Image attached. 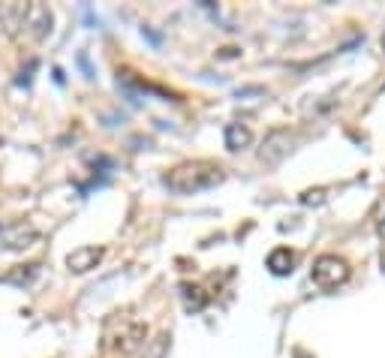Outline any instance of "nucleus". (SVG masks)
Segmentation results:
<instances>
[{
    "mask_svg": "<svg viewBox=\"0 0 385 358\" xmlns=\"http://www.w3.org/2000/svg\"><path fill=\"white\" fill-rule=\"evenodd\" d=\"M226 172L217 166V163L208 160H192V163H181L166 175V187L172 193H181V196H190V193H202L211 190L217 184H223Z\"/></svg>",
    "mask_w": 385,
    "mask_h": 358,
    "instance_id": "f257e3e1",
    "label": "nucleus"
},
{
    "mask_svg": "<svg viewBox=\"0 0 385 358\" xmlns=\"http://www.w3.org/2000/svg\"><path fill=\"white\" fill-rule=\"evenodd\" d=\"M148 337V325L136 323L130 316H121L117 314L112 323L106 328V350H115V352H133L139 350Z\"/></svg>",
    "mask_w": 385,
    "mask_h": 358,
    "instance_id": "f03ea898",
    "label": "nucleus"
},
{
    "mask_svg": "<svg viewBox=\"0 0 385 358\" xmlns=\"http://www.w3.org/2000/svg\"><path fill=\"white\" fill-rule=\"evenodd\" d=\"M350 280V265L341 256H319L313 262V283L322 289H334Z\"/></svg>",
    "mask_w": 385,
    "mask_h": 358,
    "instance_id": "7ed1b4c3",
    "label": "nucleus"
},
{
    "mask_svg": "<svg viewBox=\"0 0 385 358\" xmlns=\"http://www.w3.org/2000/svg\"><path fill=\"white\" fill-rule=\"evenodd\" d=\"M40 241V232L27 223L0 226V250H27Z\"/></svg>",
    "mask_w": 385,
    "mask_h": 358,
    "instance_id": "20e7f679",
    "label": "nucleus"
},
{
    "mask_svg": "<svg viewBox=\"0 0 385 358\" xmlns=\"http://www.w3.org/2000/svg\"><path fill=\"white\" fill-rule=\"evenodd\" d=\"M103 256H106L103 247H79V250H72L67 256V268L72 274H85L90 268H97V265L103 262Z\"/></svg>",
    "mask_w": 385,
    "mask_h": 358,
    "instance_id": "39448f33",
    "label": "nucleus"
},
{
    "mask_svg": "<svg viewBox=\"0 0 385 358\" xmlns=\"http://www.w3.org/2000/svg\"><path fill=\"white\" fill-rule=\"evenodd\" d=\"M289 145H292L289 133H283V130L271 133L268 139H265L262 151H259V160H262V163H277V160H283V157L289 154Z\"/></svg>",
    "mask_w": 385,
    "mask_h": 358,
    "instance_id": "423d86ee",
    "label": "nucleus"
},
{
    "mask_svg": "<svg viewBox=\"0 0 385 358\" xmlns=\"http://www.w3.org/2000/svg\"><path fill=\"white\" fill-rule=\"evenodd\" d=\"M24 24L33 27V36H36V40H42V36L51 31V13H49V6H42V3H27Z\"/></svg>",
    "mask_w": 385,
    "mask_h": 358,
    "instance_id": "0eeeda50",
    "label": "nucleus"
},
{
    "mask_svg": "<svg viewBox=\"0 0 385 358\" xmlns=\"http://www.w3.org/2000/svg\"><path fill=\"white\" fill-rule=\"evenodd\" d=\"M268 271L274 277H286V274L295 271V253L286 250V247H277V250H271L268 256Z\"/></svg>",
    "mask_w": 385,
    "mask_h": 358,
    "instance_id": "6e6552de",
    "label": "nucleus"
},
{
    "mask_svg": "<svg viewBox=\"0 0 385 358\" xmlns=\"http://www.w3.org/2000/svg\"><path fill=\"white\" fill-rule=\"evenodd\" d=\"M250 142H253L250 127H244V124H226V148L229 151L250 148Z\"/></svg>",
    "mask_w": 385,
    "mask_h": 358,
    "instance_id": "1a4fd4ad",
    "label": "nucleus"
},
{
    "mask_svg": "<svg viewBox=\"0 0 385 358\" xmlns=\"http://www.w3.org/2000/svg\"><path fill=\"white\" fill-rule=\"evenodd\" d=\"M24 15H27V3H6V6H0V22L6 24L9 33H13L15 27H24Z\"/></svg>",
    "mask_w": 385,
    "mask_h": 358,
    "instance_id": "9d476101",
    "label": "nucleus"
},
{
    "mask_svg": "<svg viewBox=\"0 0 385 358\" xmlns=\"http://www.w3.org/2000/svg\"><path fill=\"white\" fill-rule=\"evenodd\" d=\"M181 295H184V307L192 310V314H199V310L208 304L205 292H202L199 286H190V283H184V286H181Z\"/></svg>",
    "mask_w": 385,
    "mask_h": 358,
    "instance_id": "9b49d317",
    "label": "nucleus"
},
{
    "mask_svg": "<svg viewBox=\"0 0 385 358\" xmlns=\"http://www.w3.org/2000/svg\"><path fill=\"white\" fill-rule=\"evenodd\" d=\"M325 202V187H316V190H304L301 193V205H322Z\"/></svg>",
    "mask_w": 385,
    "mask_h": 358,
    "instance_id": "f8f14e48",
    "label": "nucleus"
},
{
    "mask_svg": "<svg viewBox=\"0 0 385 358\" xmlns=\"http://www.w3.org/2000/svg\"><path fill=\"white\" fill-rule=\"evenodd\" d=\"M36 67H40V63H36V60H27V70H22V72H18L15 85H31V79H33V72H36Z\"/></svg>",
    "mask_w": 385,
    "mask_h": 358,
    "instance_id": "ddd939ff",
    "label": "nucleus"
},
{
    "mask_svg": "<svg viewBox=\"0 0 385 358\" xmlns=\"http://www.w3.org/2000/svg\"><path fill=\"white\" fill-rule=\"evenodd\" d=\"M379 235L385 238V220H382V223H379Z\"/></svg>",
    "mask_w": 385,
    "mask_h": 358,
    "instance_id": "4468645a",
    "label": "nucleus"
},
{
    "mask_svg": "<svg viewBox=\"0 0 385 358\" xmlns=\"http://www.w3.org/2000/svg\"><path fill=\"white\" fill-rule=\"evenodd\" d=\"M382 49H385V33H382Z\"/></svg>",
    "mask_w": 385,
    "mask_h": 358,
    "instance_id": "2eb2a0df",
    "label": "nucleus"
}]
</instances>
